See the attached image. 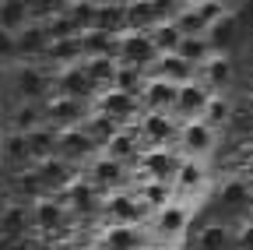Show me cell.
<instances>
[{
	"label": "cell",
	"mask_w": 253,
	"mask_h": 250,
	"mask_svg": "<svg viewBox=\"0 0 253 250\" xmlns=\"http://www.w3.org/2000/svg\"><path fill=\"white\" fill-rule=\"evenodd\" d=\"M7 85L25 102H46L53 96V71L46 64H14Z\"/></svg>",
	"instance_id": "6da1fadb"
},
{
	"label": "cell",
	"mask_w": 253,
	"mask_h": 250,
	"mask_svg": "<svg viewBox=\"0 0 253 250\" xmlns=\"http://www.w3.org/2000/svg\"><path fill=\"white\" fill-rule=\"evenodd\" d=\"M116 60L148 74L155 67V60H158V50L148 39V28H126L123 36H116Z\"/></svg>",
	"instance_id": "7a4b0ae2"
},
{
	"label": "cell",
	"mask_w": 253,
	"mask_h": 250,
	"mask_svg": "<svg viewBox=\"0 0 253 250\" xmlns=\"http://www.w3.org/2000/svg\"><path fill=\"white\" fill-rule=\"evenodd\" d=\"M81 176L95 187L99 194H116V191H126V180H130V169L126 166H120V162H113L109 155H95V159L81 169Z\"/></svg>",
	"instance_id": "3957f363"
},
{
	"label": "cell",
	"mask_w": 253,
	"mask_h": 250,
	"mask_svg": "<svg viewBox=\"0 0 253 250\" xmlns=\"http://www.w3.org/2000/svg\"><path fill=\"white\" fill-rule=\"evenodd\" d=\"M134 131L141 138L144 148H176V134H179V123L169 113H144L137 116Z\"/></svg>",
	"instance_id": "277c9868"
},
{
	"label": "cell",
	"mask_w": 253,
	"mask_h": 250,
	"mask_svg": "<svg viewBox=\"0 0 253 250\" xmlns=\"http://www.w3.org/2000/svg\"><path fill=\"white\" fill-rule=\"evenodd\" d=\"M183 162V155L176 148H141V159H137V176L141 180H158V183H172L176 169Z\"/></svg>",
	"instance_id": "5b68a950"
},
{
	"label": "cell",
	"mask_w": 253,
	"mask_h": 250,
	"mask_svg": "<svg viewBox=\"0 0 253 250\" xmlns=\"http://www.w3.org/2000/svg\"><path fill=\"white\" fill-rule=\"evenodd\" d=\"M144 215H151L134 191H116V194H106L102 198V218L109 226H137Z\"/></svg>",
	"instance_id": "8992f818"
},
{
	"label": "cell",
	"mask_w": 253,
	"mask_h": 250,
	"mask_svg": "<svg viewBox=\"0 0 253 250\" xmlns=\"http://www.w3.org/2000/svg\"><path fill=\"white\" fill-rule=\"evenodd\" d=\"M218 145V131H211L208 123L194 120V123H183L179 134H176V151L183 159H208Z\"/></svg>",
	"instance_id": "52a82bcc"
},
{
	"label": "cell",
	"mask_w": 253,
	"mask_h": 250,
	"mask_svg": "<svg viewBox=\"0 0 253 250\" xmlns=\"http://www.w3.org/2000/svg\"><path fill=\"white\" fill-rule=\"evenodd\" d=\"M91 109L106 113L113 123H120V127H134L137 116H141V99L123 96V92H116V88H106V92H99V96H95Z\"/></svg>",
	"instance_id": "ba28073f"
},
{
	"label": "cell",
	"mask_w": 253,
	"mask_h": 250,
	"mask_svg": "<svg viewBox=\"0 0 253 250\" xmlns=\"http://www.w3.org/2000/svg\"><path fill=\"white\" fill-rule=\"evenodd\" d=\"M95 155H99V148H95L88 141V134L81 127H71V131H56V159H63L67 166L74 169H84Z\"/></svg>",
	"instance_id": "9c48e42d"
},
{
	"label": "cell",
	"mask_w": 253,
	"mask_h": 250,
	"mask_svg": "<svg viewBox=\"0 0 253 250\" xmlns=\"http://www.w3.org/2000/svg\"><path fill=\"white\" fill-rule=\"evenodd\" d=\"M28 218H32V233H36V236H56V233L67 229V222H71L67 208H63L53 194L32 204L28 208Z\"/></svg>",
	"instance_id": "30bf717a"
},
{
	"label": "cell",
	"mask_w": 253,
	"mask_h": 250,
	"mask_svg": "<svg viewBox=\"0 0 253 250\" xmlns=\"http://www.w3.org/2000/svg\"><path fill=\"white\" fill-rule=\"evenodd\" d=\"M211 96L214 92L208 88V85H201L197 78L194 81H186V85H179V96H176V109H172V120L179 123H194V120H201V113H204V106L211 102Z\"/></svg>",
	"instance_id": "8fae6325"
},
{
	"label": "cell",
	"mask_w": 253,
	"mask_h": 250,
	"mask_svg": "<svg viewBox=\"0 0 253 250\" xmlns=\"http://www.w3.org/2000/svg\"><path fill=\"white\" fill-rule=\"evenodd\" d=\"M46 123L53 131H71V127H81L84 116H88V102H78V99H63V96H49L46 102Z\"/></svg>",
	"instance_id": "7c38bea8"
},
{
	"label": "cell",
	"mask_w": 253,
	"mask_h": 250,
	"mask_svg": "<svg viewBox=\"0 0 253 250\" xmlns=\"http://www.w3.org/2000/svg\"><path fill=\"white\" fill-rule=\"evenodd\" d=\"M53 96H63V99H78V102H95V88L91 81L84 78V67L74 64V67H60L53 71Z\"/></svg>",
	"instance_id": "4fadbf2b"
},
{
	"label": "cell",
	"mask_w": 253,
	"mask_h": 250,
	"mask_svg": "<svg viewBox=\"0 0 253 250\" xmlns=\"http://www.w3.org/2000/svg\"><path fill=\"white\" fill-rule=\"evenodd\" d=\"M186 226H190V204L179 201V198H176L172 204H166L162 211L151 215V233H155L158 240H176V236L186 233Z\"/></svg>",
	"instance_id": "5bb4252c"
},
{
	"label": "cell",
	"mask_w": 253,
	"mask_h": 250,
	"mask_svg": "<svg viewBox=\"0 0 253 250\" xmlns=\"http://www.w3.org/2000/svg\"><path fill=\"white\" fill-rule=\"evenodd\" d=\"M176 96H179L176 85H169L166 78L148 74V81H144V88H141V109H144V113H169V116H172Z\"/></svg>",
	"instance_id": "9a60e30c"
},
{
	"label": "cell",
	"mask_w": 253,
	"mask_h": 250,
	"mask_svg": "<svg viewBox=\"0 0 253 250\" xmlns=\"http://www.w3.org/2000/svg\"><path fill=\"white\" fill-rule=\"evenodd\" d=\"M32 229V218H28V204L21 201H11L7 208H0V243H4L7 250L14 243H21Z\"/></svg>",
	"instance_id": "2e32d148"
},
{
	"label": "cell",
	"mask_w": 253,
	"mask_h": 250,
	"mask_svg": "<svg viewBox=\"0 0 253 250\" xmlns=\"http://www.w3.org/2000/svg\"><path fill=\"white\" fill-rule=\"evenodd\" d=\"M102 155H109L113 162H120V166H137V159H141V138H137V131L134 127H120L109 141H106V148H102Z\"/></svg>",
	"instance_id": "e0dca14e"
},
{
	"label": "cell",
	"mask_w": 253,
	"mask_h": 250,
	"mask_svg": "<svg viewBox=\"0 0 253 250\" xmlns=\"http://www.w3.org/2000/svg\"><path fill=\"white\" fill-rule=\"evenodd\" d=\"M36 127H46V106L42 102H25L18 99L7 113V131H18V134H28Z\"/></svg>",
	"instance_id": "ac0fdd59"
},
{
	"label": "cell",
	"mask_w": 253,
	"mask_h": 250,
	"mask_svg": "<svg viewBox=\"0 0 253 250\" xmlns=\"http://www.w3.org/2000/svg\"><path fill=\"white\" fill-rule=\"evenodd\" d=\"M208 187V166L204 159H183L179 169H176V180H172V191L176 194H197Z\"/></svg>",
	"instance_id": "d6986e66"
},
{
	"label": "cell",
	"mask_w": 253,
	"mask_h": 250,
	"mask_svg": "<svg viewBox=\"0 0 253 250\" xmlns=\"http://www.w3.org/2000/svg\"><path fill=\"white\" fill-rule=\"evenodd\" d=\"M148 74L166 78L169 85H176V88H179V85H186V81H194V78H197V67H190L179 53H169V56H158V60H155V67H151Z\"/></svg>",
	"instance_id": "ffe728a7"
},
{
	"label": "cell",
	"mask_w": 253,
	"mask_h": 250,
	"mask_svg": "<svg viewBox=\"0 0 253 250\" xmlns=\"http://www.w3.org/2000/svg\"><path fill=\"white\" fill-rule=\"evenodd\" d=\"M148 39H151V46L158 50V56L179 53V46H183V36H179V28H176V21H172V18L151 21V25H148Z\"/></svg>",
	"instance_id": "44dd1931"
},
{
	"label": "cell",
	"mask_w": 253,
	"mask_h": 250,
	"mask_svg": "<svg viewBox=\"0 0 253 250\" xmlns=\"http://www.w3.org/2000/svg\"><path fill=\"white\" fill-rule=\"evenodd\" d=\"M137 201L155 215V211H162L166 204H172L176 201V191H172V183H158V180H141L137 183Z\"/></svg>",
	"instance_id": "7402d4cb"
},
{
	"label": "cell",
	"mask_w": 253,
	"mask_h": 250,
	"mask_svg": "<svg viewBox=\"0 0 253 250\" xmlns=\"http://www.w3.org/2000/svg\"><path fill=\"white\" fill-rule=\"evenodd\" d=\"M0 162H4L7 169H28L32 162H28V141H25V134H18V131H4V141H0Z\"/></svg>",
	"instance_id": "603a6c76"
},
{
	"label": "cell",
	"mask_w": 253,
	"mask_h": 250,
	"mask_svg": "<svg viewBox=\"0 0 253 250\" xmlns=\"http://www.w3.org/2000/svg\"><path fill=\"white\" fill-rule=\"evenodd\" d=\"M197 81H201V85H208L211 92H221V88L232 81V60H229L225 53H214L208 64L197 71Z\"/></svg>",
	"instance_id": "cb8c5ba5"
},
{
	"label": "cell",
	"mask_w": 253,
	"mask_h": 250,
	"mask_svg": "<svg viewBox=\"0 0 253 250\" xmlns=\"http://www.w3.org/2000/svg\"><path fill=\"white\" fill-rule=\"evenodd\" d=\"M81 67H84V78H88L91 88H95V96L106 92V88H113L116 56H88V60H81Z\"/></svg>",
	"instance_id": "d4e9b609"
},
{
	"label": "cell",
	"mask_w": 253,
	"mask_h": 250,
	"mask_svg": "<svg viewBox=\"0 0 253 250\" xmlns=\"http://www.w3.org/2000/svg\"><path fill=\"white\" fill-rule=\"evenodd\" d=\"M25 141H28V162L36 166V162H46V159H53L56 155V131L49 127H36V131H28L25 134Z\"/></svg>",
	"instance_id": "484cf974"
},
{
	"label": "cell",
	"mask_w": 253,
	"mask_h": 250,
	"mask_svg": "<svg viewBox=\"0 0 253 250\" xmlns=\"http://www.w3.org/2000/svg\"><path fill=\"white\" fill-rule=\"evenodd\" d=\"M81 131L88 134V141L95 145V148H106V141L120 131V123H113L106 113H99V109H88V116H84V123H81Z\"/></svg>",
	"instance_id": "4316f807"
},
{
	"label": "cell",
	"mask_w": 253,
	"mask_h": 250,
	"mask_svg": "<svg viewBox=\"0 0 253 250\" xmlns=\"http://www.w3.org/2000/svg\"><path fill=\"white\" fill-rule=\"evenodd\" d=\"M78 43H81L84 60L88 56H116V36L106 32V28H88V32L78 36Z\"/></svg>",
	"instance_id": "83f0119b"
},
{
	"label": "cell",
	"mask_w": 253,
	"mask_h": 250,
	"mask_svg": "<svg viewBox=\"0 0 253 250\" xmlns=\"http://www.w3.org/2000/svg\"><path fill=\"white\" fill-rule=\"evenodd\" d=\"M172 21H176V28H179L183 39H204V36H208V25H204V18L197 14V4H183V7H176Z\"/></svg>",
	"instance_id": "f1b7e54d"
},
{
	"label": "cell",
	"mask_w": 253,
	"mask_h": 250,
	"mask_svg": "<svg viewBox=\"0 0 253 250\" xmlns=\"http://www.w3.org/2000/svg\"><path fill=\"white\" fill-rule=\"evenodd\" d=\"M32 21V11L25 0H0V28L4 32H21V28Z\"/></svg>",
	"instance_id": "f546056e"
},
{
	"label": "cell",
	"mask_w": 253,
	"mask_h": 250,
	"mask_svg": "<svg viewBox=\"0 0 253 250\" xmlns=\"http://www.w3.org/2000/svg\"><path fill=\"white\" fill-rule=\"evenodd\" d=\"M144 81H148V74H144V71H137V67H126V64H120V60H116V74H113V88H116V92L141 99V88H144Z\"/></svg>",
	"instance_id": "4dcf8cb0"
},
{
	"label": "cell",
	"mask_w": 253,
	"mask_h": 250,
	"mask_svg": "<svg viewBox=\"0 0 253 250\" xmlns=\"http://www.w3.org/2000/svg\"><path fill=\"white\" fill-rule=\"evenodd\" d=\"M141 229L137 226H109V233L102 236L106 250H141Z\"/></svg>",
	"instance_id": "1f68e13d"
},
{
	"label": "cell",
	"mask_w": 253,
	"mask_h": 250,
	"mask_svg": "<svg viewBox=\"0 0 253 250\" xmlns=\"http://www.w3.org/2000/svg\"><path fill=\"white\" fill-rule=\"evenodd\" d=\"M229 120H232V102L225 99V92H214L211 102H208L204 113H201V123H208L211 131H218L221 123H229Z\"/></svg>",
	"instance_id": "d6a6232c"
},
{
	"label": "cell",
	"mask_w": 253,
	"mask_h": 250,
	"mask_svg": "<svg viewBox=\"0 0 253 250\" xmlns=\"http://www.w3.org/2000/svg\"><path fill=\"white\" fill-rule=\"evenodd\" d=\"M179 56L186 60L190 67H197V71H201V67L208 64V60L214 56V46L208 43V36H204V39H183V46H179Z\"/></svg>",
	"instance_id": "836d02e7"
},
{
	"label": "cell",
	"mask_w": 253,
	"mask_h": 250,
	"mask_svg": "<svg viewBox=\"0 0 253 250\" xmlns=\"http://www.w3.org/2000/svg\"><path fill=\"white\" fill-rule=\"evenodd\" d=\"M232 39H236V14L229 11L225 18H218V21L208 28V43L214 46V53H221V46L232 43Z\"/></svg>",
	"instance_id": "e575fe53"
},
{
	"label": "cell",
	"mask_w": 253,
	"mask_h": 250,
	"mask_svg": "<svg viewBox=\"0 0 253 250\" xmlns=\"http://www.w3.org/2000/svg\"><path fill=\"white\" fill-rule=\"evenodd\" d=\"M232 243V233L225 226H204L197 233V250H225Z\"/></svg>",
	"instance_id": "d590c367"
},
{
	"label": "cell",
	"mask_w": 253,
	"mask_h": 250,
	"mask_svg": "<svg viewBox=\"0 0 253 250\" xmlns=\"http://www.w3.org/2000/svg\"><path fill=\"white\" fill-rule=\"evenodd\" d=\"M197 14H201L204 25L211 28L218 18H225V14H229V4H221V0H197Z\"/></svg>",
	"instance_id": "8d00e7d4"
},
{
	"label": "cell",
	"mask_w": 253,
	"mask_h": 250,
	"mask_svg": "<svg viewBox=\"0 0 253 250\" xmlns=\"http://www.w3.org/2000/svg\"><path fill=\"white\" fill-rule=\"evenodd\" d=\"M239 247H243V250H253V226H246V229H243V236H239Z\"/></svg>",
	"instance_id": "74e56055"
},
{
	"label": "cell",
	"mask_w": 253,
	"mask_h": 250,
	"mask_svg": "<svg viewBox=\"0 0 253 250\" xmlns=\"http://www.w3.org/2000/svg\"><path fill=\"white\" fill-rule=\"evenodd\" d=\"M4 180H7V166H4V162H0V183H4Z\"/></svg>",
	"instance_id": "f35d334b"
},
{
	"label": "cell",
	"mask_w": 253,
	"mask_h": 250,
	"mask_svg": "<svg viewBox=\"0 0 253 250\" xmlns=\"http://www.w3.org/2000/svg\"><path fill=\"white\" fill-rule=\"evenodd\" d=\"M4 131H7V127H0V141H4Z\"/></svg>",
	"instance_id": "ab89813d"
}]
</instances>
